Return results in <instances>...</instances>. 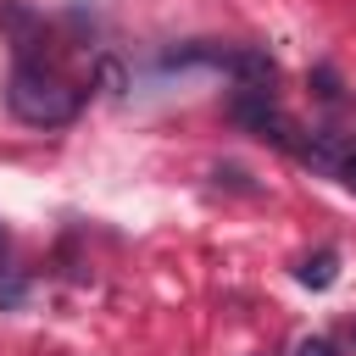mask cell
I'll use <instances>...</instances> for the list:
<instances>
[{
	"label": "cell",
	"instance_id": "ba28073f",
	"mask_svg": "<svg viewBox=\"0 0 356 356\" xmlns=\"http://www.w3.org/2000/svg\"><path fill=\"white\" fill-rule=\"evenodd\" d=\"M95 83H100L106 95H122V83H128V78H122V67H117L111 56H100V61H95Z\"/></svg>",
	"mask_w": 356,
	"mask_h": 356
},
{
	"label": "cell",
	"instance_id": "277c9868",
	"mask_svg": "<svg viewBox=\"0 0 356 356\" xmlns=\"http://www.w3.org/2000/svg\"><path fill=\"white\" fill-rule=\"evenodd\" d=\"M0 33L11 39V61H56V33L28 0H0Z\"/></svg>",
	"mask_w": 356,
	"mask_h": 356
},
{
	"label": "cell",
	"instance_id": "3957f363",
	"mask_svg": "<svg viewBox=\"0 0 356 356\" xmlns=\"http://www.w3.org/2000/svg\"><path fill=\"white\" fill-rule=\"evenodd\" d=\"M289 156L345 189H356V134H339V128H312V134H295Z\"/></svg>",
	"mask_w": 356,
	"mask_h": 356
},
{
	"label": "cell",
	"instance_id": "9c48e42d",
	"mask_svg": "<svg viewBox=\"0 0 356 356\" xmlns=\"http://www.w3.org/2000/svg\"><path fill=\"white\" fill-rule=\"evenodd\" d=\"M289 356H339V345H334L328 334H312V339H295Z\"/></svg>",
	"mask_w": 356,
	"mask_h": 356
},
{
	"label": "cell",
	"instance_id": "52a82bcc",
	"mask_svg": "<svg viewBox=\"0 0 356 356\" xmlns=\"http://www.w3.org/2000/svg\"><path fill=\"white\" fill-rule=\"evenodd\" d=\"M22 300H28V278L11 273V267H0V312H17Z\"/></svg>",
	"mask_w": 356,
	"mask_h": 356
},
{
	"label": "cell",
	"instance_id": "7a4b0ae2",
	"mask_svg": "<svg viewBox=\"0 0 356 356\" xmlns=\"http://www.w3.org/2000/svg\"><path fill=\"white\" fill-rule=\"evenodd\" d=\"M228 117H234L245 134H256V139H267V145H278V150H289L295 134H300V128L284 117L278 89H245V83H234V95H228Z\"/></svg>",
	"mask_w": 356,
	"mask_h": 356
},
{
	"label": "cell",
	"instance_id": "30bf717a",
	"mask_svg": "<svg viewBox=\"0 0 356 356\" xmlns=\"http://www.w3.org/2000/svg\"><path fill=\"white\" fill-rule=\"evenodd\" d=\"M0 261H6V228H0Z\"/></svg>",
	"mask_w": 356,
	"mask_h": 356
},
{
	"label": "cell",
	"instance_id": "8992f818",
	"mask_svg": "<svg viewBox=\"0 0 356 356\" xmlns=\"http://www.w3.org/2000/svg\"><path fill=\"white\" fill-rule=\"evenodd\" d=\"M312 95H317L323 106H345V83H339V72H334V67H312Z\"/></svg>",
	"mask_w": 356,
	"mask_h": 356
},
{
	"label": "cell",
	"instance_id": "5b68a950",
	"mask_svg": "<svg viewBox=\"0 0 356 356\" xmlns=\"http://www.w3.org/2000/svg\"><path fill=\"white\" fill-rule=\"evenodd\" d=\"M295 278H300L306 289H328V284L339 278V250H312V256L295 267Z\"/></svg>",
	"mask_w": 356,
	"mask_h": 356
},
{
	"label": "cell",
	"instance_id": "6da1fadb",
	"mask_svg": "<svg viewBox=\"0 0 356 356\" xmlns=\"http://www.w3.org/2000/svg\"><path fill=\"white\" fill-rule=\"evenodd\" d=\"M6 106L28 128H67L83 111V89L61 72V61H11Z\"/></svg>",
	"mask_w": 356,
	"mask_h": 356
}]
</instances>
